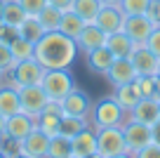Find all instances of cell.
I'll return each mask as SVG.
<instances>
[{
    "label": "cell",
    "instance_id": "17",
    "mask_svg": "<svg viewBox=\"0 0 160 158\" xmlns=\"http://www.w3.org/2000/svg\"><path fill=\"white\" fill-rule=\"evenodd\" d=\"M21 146H24V153L31 158H45L47 156V149H50V137H47L42 130L35 128L28 137L21 139Z\"/></svg>",
    "mask_w": 160,
    "mask_h": 158
},
{
    "label": "cell",
    "instance_id": "44",
    "mask_svg": "<svg viewBox=\"0 0 160 158\" xmlns=\"http://www.w3.org/2000/svg\"><path fill=\"white\" fill-rule=\"evenodd\" d=\"M104 5H120V0H101Z\"/></svg>",
    "mask_w": 160,
    "mask_h": 158
},
{
    "label": "cell",
    "instance_id": "8",
    "mask_svg": "<svg viewBox=\"0 0 160 158\" xmlns=\"http://www.w3.org/2000/svg\"><path fill=\"white\" fill-rule=\"evenodd\" d=\"M61 111H64V116L90 118V111H92V99H90V94L75 85V87L64 97V102H61Z\"/></svg>",
    "mask_w": 160,
    "mask_h": 158
},
{
    "label": "cell",
    "instance_id": "22",
    "mask_svg": "<svg viewBox=\"0 0 160 158\" xmlns=\"http://www.w3.org/2000/svg\"><path fill=\"white\" fill-rule=\"evenodd\" d=\"M26 10L21 7L19 0H5L2 3V14H0V19H2V24L5 26H14V29H19L21 24H24L26 19Z\"/></svg>",
    "mask_w": 160,
    "mask_h": 158
},
{
    "label": "cell",
    "instance_id": "39",
    "mask_svg": "<svg viewBox=\"0 0 160 158\" xmlns=\"http://www.w3.org/2000/svg\"><path fill=\"white\" fill-rule=\"evenodd\" d=\"M17 35H19V31H17L14 26H2V31H0V40H2V43H7V45H10Z\"/></svg>",
    "mask_w": 160,
    "mask_h": 158
},
{
    "label": "cell",
    "instance_id": "27",
    "mask_svg": "<svg viewBox=\"0 0 160 158\" xmlns=\"http://www.w3.org/2000/svg\"><path fill=\"white\" fill-rule=\"evenodd\" d=\"M64 113H54V111H42V113L38 116V120H35V125H38V130H42V132L47 134V137H54V134H59V120Z\"/></svg>",
    "mask_w": 160,
    "mask_h": 158
},
{
    "label": "cell",
    "instance_id": "50",
    "mask_svg": "<svg viewBox=\"0 0 160 158\" xmlns=\"http://www.w3.org/2000/svg\"><path fill=\"white\" fill-rule=\"evenodd\" d=\"M2 80H5V76H2V73H0V85H2Z\"/></svg>",
    "mask_w": 160,
    "mask_h": 158
},
{
    "label": "cell",
    "instance_id": "43",
    "mask_svg": "<svg viewBox=\"0 0 160 158\" xmlns=\"http://www.w3.org/2000/svg\"><path fill=\"white\" fill-rule=\"evenodd\" d=\"M155 97L160 99V73L155 76Z\"/></svg>",
    "mask_w": 160,
    "mask_h": 158
},
{
    "label": "cell",
    "instance_id": "23",
    "mask_svg": "<svg viewBox=\"0 0 160 158\" xmlns=\"http://www.w3.org/2000/svg\"><path fill=\"white\" fill-rule=\"evenodd\" d=\"M101 7H104L101 0H73V7H71V10L85 21V24H94L99 12H101Z\"/></svg>",
    "mask_w": 160,
    "mask_h": 158
},
{
    "label": "cell",
    "instance_id": "48",
    "mask_svg": "<svg viewBox=\"0 0 160 158\" xmlns=\"http://www.w3.org/2000/svg\"><path fill=\"white\" fill-rule=\"evenodd\" d=\"M14 158H31V156H26V153H21V156H14Z\"/></svg>",
    "mask_w": 160,
    "mask_h": 158
},
{
    "label": "cell",
    "instance_id": "24",
    "mask_svg": "<svg viewBox=\"0 0 160 158\" xmlns=\"http://www.w3.org/2000/svg\"><path fill=\"white\" fill-rule=\"evenodd\" d=\"M85 21H82V19H80V17L78 14H75V12L73 10H68V12H64V14H61V24H59V31H61V33H64V35H68V38H78V35H80V31H82V29H85Z\"/></svg>",
    "mask_w": 160,
    "mask_h": 158
},
{
    "label": "cell",
    "instance_id": "31",
    "mask_svg": "<svg viewBox=\"0 0 160 158\" xmlns=\"http://www.w3.org/2000/svg\"><path fill=\"white\" fill-rule=\"evenodd\" d=\"M120 10L125 17H137V14H146L151 7V0H120Z\"/></svg>",
    "mask_w": 160,
    "mask_h": 158
},
{
    "label": "cell",
    "instance_id": "3",
    "mask_svg": "<svg viewBox=\"0 0 160 158\" xmlns=\"http://www.w3.org/2000/svg\"><path fill=\"white\" fill-rule=\"evenodd\" d=\"M40 85L45 90L47 99L61 104L64 97L75 87V78H73V73H71V69H52V71H45Z\"/></svg>",
    "mask_w": 160,
    "mask_h": 158
},
{
    "label": "cell",
    "instance_id": "52",
    "mask_svg": "<svg viewBox=\"0 0 160 158\" xmlns=\"http://www.w3.org/2000/svg\"><path fill=\"white\" fill-rule=\"evenodd\" d=\"M68 158H78V156H73V153H71V156H68Z\"/></svg>",
    "mask_w": 160,
    "mask_h": 158
},
{
    "label": "cell",
    "instance_id": "30",
    "mask_svg": "<svg viewBox=\"0 0 160 158\" xmlns=\"http://www.w3.org/2000/svg\"><path fill=\"white\" fill-rule=\"evenodd\" d=\"M33 50H35V45L28 43V40H24L21 35H17V38L10 43V52H12V57H14V61L31 59V57H33Z\"/></svg>",
    "mask_w": 160,
    "mask_h": 158
},
{
    "label": "cell",
    "instance_id": "51",
    "mask_svg": "<svg viewBox=\"0 0 160 158\" xmlns=\"http://www.w3.org/2000/svg\"><path fill=\"white\" fill-rule=\"evenodd\" d=\"M2 26H5V24H2V19H0V31H2Z\"/></svg>",
    "mask_w": 160,
    "mask_h": 158
},
{
    "label": "cell",
    "instance_id": "33",
    "mask_svg": "<svg viewBox=\"0 0 160 158\" xmlns=\"http://www.w3.org/2000/svg\"><path fill=\"white\" fill-rule=\"evenodd\" d=\"M0 149L7 153V158H14L24 153V146H21V139H12V137H0Z\"/></svg>",
    "mask_w": 160,
    "mask_h": 158
},
{
    "label": "cell",
    "instance_id": "49",
    "mask_svg": "<svg viewBox=\"0 0 160 158\" xmlns=\"http://www.w3.org/2000/svg\"><path fill=\"white\" fill-rule=\"evenodd\" d=\"M2 3H5V0H0V14H2Z\"/></svg>",
    "mask_w": 160,
    "mask_h": 158
},
{
    "label": "cell",
    "instance_id": "2",
    "mask_svg": "<svg viewBox=\"0 0 160 158\" xmlns=\"http://www.w3.org/2000/svg\"><path fill=\"white\" fill-rule=\"evenodd\" d=\"M127 118V113L118 106L113 97H104L99 102H92V111H90V125L94 130L99 128H118L122 125Z\"/></svg>",
    "mask_w": 160,
    "mask_h": 158
},
{
    "label": "cell",
    "instance_id": "5",
    "mask_svg": "<svg viewBox=\"0 0 160 158\" xmlns=\"http://www.w3.org/2000/svg\"><path fill=\"white\" fill-rule=\"evenodd\" d=\"M42 76H45V69L31 57V59L17 61L14 69L10 71V76H5V80L12 83L14 87H24V85H40Z\"/></svg>",
    "mask_w": 160,
    "mask_h": 158
},
{
    "label": "cell",
    "instance_id": "18",
    "mask_svg": "<svg viewBox=\"0 0 160 158\" xmlns=\"http://www.w3.org/2000/svg\"><path fill=\"white\" fill-rule=\"evenodd\" d=\"M19 111H21L19 90H17L12 83L2 80V85H0V113L5 116V118H10V116L19 113Z\"/></svg>",
    "mask_w": 160,
    "mask_h": 158
},
{
    "label": "cell",
    "instance_id": "26",
    "mask_svg": "<svg viewBox=\"0 0 160 158\" xmlns=\"http://www.w3.org/2000/svg\"><path fill=\"white\" fill-rule=\"evenodd\" d=\"M17 31H19V35L24 40H28V43H33V45L45 35V29H42V24L38 21V17H26L24 24H21Z\"/></svg>",
    "mask_w": 160,
    "mask_h": 158
},
{
    "label": "cell",
    "instance_id": "36",
    "mask_svg": "<svg viewBox=\"0 0 160 158\" xmlns=\"http://www.w3.org/2000/svg\"><path fill=\"white\" fill-rule=\"evenodd\" d=\"M19 3H21V7L26 10V14H28V17L40 14V10L47 5V0H19Z\"/></svg>",
    "mask_w": 160,
    "mask_h": 158
},
{
    "label": "cell",
    "instance_id": "7",
    "mask_svg": "<svg viewBox=\"0 0 160 158\" xmlns=\"http://www.w3.org/2000/svg\"><path fill=\"white\" fill-rule=\"evenodd\" d=\"M19 90V102H21V111L28 116H33L38 120V116L42 113L45 104L50 102L42 90V85H24V87H17Z\"/></svg>",
    "mask_w": 160,
    "mask_h": 158
},
{
    "label": "cell",
    "instance_id": "11",
    "mask_svg": "<svg viewBox=\"0 0 160 158\" xmlns=\"http://www.w3.org/2000/svg\"><path fill=\"white\" fill-rule=\"evenodd\" d=\"M153 21L148 19V14H137V17H125V24H122V31L134 40L137 45L139 43H146V38L151 35L153 31Z\"/></svg>",
    "mask_w": 160,
    "mask_h": 158
},
{
    "label": "cell",
    "instance_id": "20",
    "mask_svg": "<svg viewBox=\"0 0 160 158\" xmlns=\"http://www.w3.org/2000/svg\"><path fill=\"white\" fill-rule=\"evenodd\" d=\"M71 146H73V156H78V158H85L90 153H94L97 151V130L92 125H87L80 134H75L71 139Z\"/></svg>",
    "mask_w": 160,
    "mask_h": 158
},
{
    "label": "cell",
    "instance_id": "32",
    "mask_svg": "<svg viewBox=\"0 0 160 158\" xmlns=\"http://www.w3.org/2000/svg\"><path fill=\"white\" fill-rule=\"evenodd\" d=\"M14 64L17 61H14V57H12V52H10V45L0 40V73L10 76V71L14 69Z\"/></svg>",
    "mask_w": 160,
    "mask_h": 158
},
{
    "label": "cell",
    "instance_id": "10",
    "mask_svg": "<svg viewBox=\"0 0 160 158\" xmlns=\"http://www.w3.org/2000/svg\"><path fill=\"white\" fill-rule=\"evenodd\" d=\"M38 128L35 125V118L28 113H24V111H19V113L10 116V118L5 120V137H12V139H24L28 137L33 130Z\"/></svg>",
    "mask_w": 160,
    "mask_h": 158
},
{
    "label": "cell",
    "instance_id": "13",
    "mask_svg": "<svg viewBox=\"0 0 160 158\" xmlns=\"http://www.w3.org/2000/svg\"><path fill=\"white\" fill-rule=\"evenodd\" d=\"M130 120H139V123L146 125H153L155 120L160 118V99L158 97H151V99H139L137 106L127 113Z\"/></svg>",
    "mask_w": 160,
    "mask_h": 158
},
{
    "label": "cell",
    "instance_id": "29",
    "mask_svg": "<svg viewBox=\"0 0 160 158\" xmlns=\"http://www.w3.org/2000/svg\"><path fill=\"white\" fill-rule=\"evenodd\" d=\"M71 153H73V146H71L68 137H64V134H54V137H50L47 158H68Z\"/></svg>",
    "mask_w": 160,
    "mask_h": 158
},
{
    "label": "cell",
    "instance_id": "9",
    "mask_svg": "<svg viewBox=\"0 0 160 158\" xmlns=\"http://www.w3.org/2000/svg\"><path fill=\"white\" fill-rule=\"evenodd\" d=\"M130 61L134 64L137 76H158L160 59L151 52L148 47H146L144 43L134 45V50H132V55H130Z\"/></svg>",
    "mask_w": 160,
    "mask_h": 158
},
{
    "label": "cell",
    "instance_id": "12",
    "mask_svg": "<svg viewBox=\"0 0 160 158\" xmlns=\"http://www.w3.org/2000/svg\"><path fill=\"white\" fill-rule=\"evenodd\" d=\"M106 80H108L113 87H118V85H125V83H132V80L137 78V71H134V64L130 61V57H122V59H115L113 64H111V69L106 71L104 76Z\"/></svg>",
    "mask_w": 160,
    "mask_h": 158
},
{
    "label": "cell",
    "instance_id": "46",
    "mask_svg": "<svg viewBox=\"0 0 160 158\" xmlns=\"http://www.w3.org/2000/svg\"><path fill=\"white\" fill-rule=\"evenodd\" d=\"M113 158H134L132 153H120V156H113Z\"/></svg>",
    "mask_w": 160,
    "mask_h": 158
},
{
    "label": "cell",
    "instance_id": "38",
    "mask_svg": "<svg viewBox=\"0 0 160 158\" xmlns=\"http://www.w3.org/2000/svg\"><path fill=\"white\" fill-rule=\"evenodd\" d=\"M146 14L153 21V26H160V0H151V7H148Z\"/></svg>",
    "mask_w": 160,
    "mask_h": 158
},
{
    "label": "cell",
    "instance_id": "15",
    "mask_svg": "<svg viewBox=\"0 0 160 158\" xmlns=\"http://www.w3.org/2000/svg\"><path fill=\"white\" fill-rule=\"evenodd\" d=\"M111 97L118 102V106L125 111V113H130V111L137 106V102L141 99V92H139V85H137V78L132 80V83H125V85L113 87V94H111Z\"/></svg>",
    "mask_w": 160,
    "mask_h": 158
},
{
    "label": "cell",
    "instance_id": "45",
    "mask_svg": "<svg viewBox=\"0 0 160 158\" xmlns=\"http://www.w3.org/2000/svg\"><path fill=\"white\" fill-rule=\"evenodd\" d=\"M85 158H104V156H101L99 151H94V153H90V156H85Z\"/></svg>",
    "mask_w": 160,
    "mask_h": 158
},
{
    "label": "cell",
    "instance_id": "16",
    "mask_svg": "<svg viewBox=\"0 0 160 158\" xmlns=\"http://www.w3.org/2000/svg\"><path fill=\"white\" fill-rule=\"evenodd\" d=\"M75 45H78L80 52H85V55H87V52H92V50L106 45V33L97 24H87L85 29L80 31V35L75 38Z\"/></svg>",
    "mask_w": 160,
    "mask_h": 158
},
{
    "label": "cell",
    "instance_id": "21",
    "mask_svg": "<svg viewBox=\"0 0 160 158\" xmlns=\"http://www.w3.org/2000/svg\"><path fill=\"white\" fill-rule=\"evenodd\" d=\"M134 40L125 33V31H115V33L106 35V47L111 50V55L115 59H122V57H130L132 50H134Z\"/></svg>",
    "mask_w": 160,
    "mask_h": 158
},
{
    "label": "cell",
    "instance_id": "4",
    "mask_svg": "<svg viewBox=\"0 0 160 158\" xmlns=\"http://www.w3.org/2000/svg\"><path fill=\"white\" fill-rule=\"evenodd\" d=\"M97 151L104 158H113V156H120V153H127V142H125V134H122V125L97 130Z\"/></svg>",
    "mask_w": 160,
    "mask_h": 158
},
{
    "label": "cell",
    "instance_id": "41",
    "mask_svg": "<svg viewBox=\"0 0 160 158\" xmlns=\"http://www.w3.org/2000/svg\"><path fill=\"white\" fill-rule=\"evenodd\" d=\"M151 134H153V142H155V144H160V118L155 120L153 125H151Z\"/></svg>",
    "mask_w": 160,
    "mask_h": 158
},
{
    "label": "cell",
    "instance_id": "25",
    "mask_svg": "<svg viewBox=\"0 0 160 158\" xmlns=\"http://www.w3.org/2000/svg\"><path fill=\"white\" fill-rule=\"evenodd\" d=\"M90 125V118H75V116H61L59 120V134L73 139L75 134H80L82 130Z\"/></svg>",
    "mask_w": 160,
    "mask_h": 158
},
{
    "label": "cell",
    "instance_id": "37",
    "mask_svg": "<svg viewBox=\"0 0 160 158\" xmlns=\"http://www.w3.org/2000/svg\"><path fill=\"white\" fill-rule=\"evenodd\" d=\"M134 158H160V144H155V142L146 144L141 151L134 153Z\"/></svg>",
    "mask_w": 160,
    "mask_h": 158
},
{
    "label": "cell",
    "instance_id": "6",
    "mask_svg": "<svg viewBox=\"0 0 160 158\" xmlns=\"http://www.w3.org/2000/svg\"><path fill=\"white\" fill-rule=\"evenodd\" d=\"M122 134H125V142H127V153H132V156H134L137 151H141L146 144L153 142L151 125L139 123V120L125 118V123H122Z\"/></svg>",
    "mask_w": 160,
    "mask_h": 158
},
{
    "label": "cell",
    "instance_id": "35",
    "mask_svg": "<svg viewBox=\"0 0 160 158\" xmlns=\"http://www.w3.org/2000/svg\"><path fill=\"white\" fill-rule=\"evenodd\" d=\"M144 45H146V47H148L151 52H153V55L160 59V26H155V29L151 31V35L146 38V43H144Z\"/></svg>",
    "mask_w": 160,
    "mask_h": 158
},
{
    "label": "cell",
    "instance_id": "42",
    "mask_svg": "<svg viewBox=\"0 0 160 158\" xmlns=\"http://www.w3.org/2000/svg\"><path fill=\"white\" fill-rule=\"evenodd\" d=\"M5 116H2V113H0V137H2V134H5Z\"/></svg>",
    "mask_w": 160,
    "mask_h": 158
},
{
    "label": "cell",
    "instance_id": "53",
    "mask_svg": "<svg viewBox=\"0 0 160 158\" xmlns=\"http://www.w3.org/2000/svg\"><path fill=\"white\" fill-rule=\"evenodd\" d=\"M158 73H160V66H158Z\"/></svg>",
    "mask_w": 160,
    "mask_h": 158
},
{
    "label": "cell",
    "instance_id": "28",
    "mask_svg": "<svg viewBox=\"0 0 160 158\" xmlns=\"http://www.w3.org/2000/svg\"><path fill=\"white\" fill-rule=\"evenodd\" d=\"M61 14H64V12L57 10L54 5H45L40 10V14H35V17H38V21L42 24V29H45V33H47V31H59Z\"/></svg>",
    "mask_w": 160,
    "mask_h": 158
},
{
    "label": "cell",
    "instance_id": "1",
    "mask_svg": "<svg viewBox=\"0 0 160 158\" xmlns=\"http://www.w3.org/2000/svg\"><path fill=\"white\" fill-rule=\"evenodd\" d=\"M78 45L73 38L64 35L61 31H47L42 38L35 43L33 59L38 61L45 71L52 69H71L73 61L78 59Z\"/></svg>",
    "mask_w": 160,
    "mask_h": 158
},
{
    "label": "cell",
    "instance_id": "14",
    "mask_svg": "<svg viewBox=\"0 0 160 158\" xmlns=\"http://www.w3.org/2000/svg\"><path fill=\"white\" fill-rule=\"evenodd\" d=\"M94 24L99 26V29L104 31L106 35H111V33H115V31H122L125 14H122V10H120L118 5H104Z\"/></svg>",
    "mask_w": 160,
    "mask_h": 158
},
{
    "label": "cell",
    "instance_id": "34",
    "mask_svg": "<svg viewBox=\"0 0 160 158\" xmlns=\"http://www.w3.org/2000/svg\"><path fill=\"white\" fill-rule=\"evenodd\" d=\"M137 85H139L141 99L155 97V76H137Z\"/></svg>",
    "mask_w": 160,
    "mask_h": 158
},
{
    "label": "cell",
    "instance_id": "19",
    "mask_svg": "<svg viewBox=\"0 0 160 158\" xmlns=\"http://www.w3.org/2000/svg\"><path fill=\"white\" fill-rule=\"evenodd\" d=\"M85 59H87V69H90L92 73L106 76V71L111 69V64L115 61V57L111 55V50L106 47V45H101V47H97V50H92V52H87Z\"/></svg>",
    "mask_w": 160,
    "mask_h": 158
},
{
    "label": "cell",
    "instance_id": "47",
    "mask_svg": "<svg viewBox=\"0 0 160 158\" xmlns=\"http://www.w3.org/2000/svg\"><path fill=\"white\" fill-rule=\"evenodd\" d=\"M0 158H7V153H5V151H2V149H0Z\"/></svg>",
    "mask_w": 160,
    "mask_h": 158
},
{
    "label": "cell",
    "instance_id": "40",
    "mask_svg": "<svg viewBox=\"0 0 160 158\" xmlns=\"http://www.w3.org/2000/svg\"><path fill=\"white\" fill-rule=\"evenodd\" d=\"M47 5H54L57 10H61V12H68L71 7H73V0H47Z\"/></svg>",
    "mask_w": 160,
    "mask_h": 158
}]
</instances>
